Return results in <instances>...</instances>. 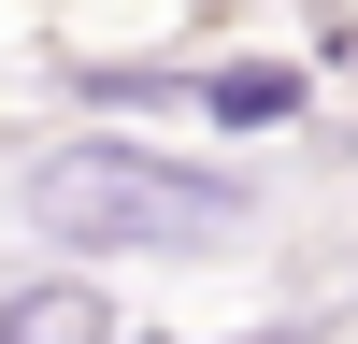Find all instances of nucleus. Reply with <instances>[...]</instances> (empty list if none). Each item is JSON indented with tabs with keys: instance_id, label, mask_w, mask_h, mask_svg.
Segmentation results:
<instances>
[{
	"instance_id": "1",
	"label": "nucleus",
	"mask_w": 358,
	"mask_h": 344,
	"mask_svg": "<svg viewBox=\"0 0 358 344\" xmlns=\"http://www.w3.org/2000/svg\"><path fill=\"white\" fill-rule=\"evenodd\" d=\"M29 215L86 258H187V244H229L244 229V187L158 158V143H57L29 172Z\"/></svg>"
},
{
	"instance_id": "2",
	"label": "nucleus",
	"mask_w": 358,
	"mask_h": 344,
	"mask_svg": "<svg viewBox=\"0 0 358 344\" xmlns=\"http://www.w3.org/2000/svg\"><path fill=\"white\" fill-rule=\"evenodd\" d=\"M0 344H115V301H101L86 273H43V287L0 301Z\"/></svg>"
},
{
	"instance_id": "3",
	"label": "nucleus",
	"mask_w": 358,
	"mask_h": 344,
	"mask_svg": "<svg viewBox=\"0 0 358 344\" xmlns=\"http://www.w3.org/2000/svg\"><path fill=\"white\" fill-rule=\"evenodd\" d=\"M201 101H215V115H244V129H273V115L301 101V86H287V72H215V86H201Z\"/></svg>"
},
{
	"instance_id": "4",
	"label": "nucleus",
	"mask_w": 358,
	"mask_h": 344,
	"mask_svg": "<svg viewBox=\"0 0 358 344\" xmlns=\"http://www.w3.org/2000/svg\"><path fill=\"white\" fill-rule=\"evenodd\" d=\"M258 344H301V330H258Z\"/></svg>"
}]
</instances>
